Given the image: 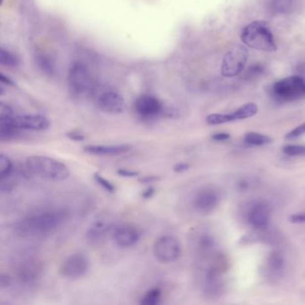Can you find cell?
Returning <instances> with one entry per match:
<instances>
[{"label": "cell", "instance_id": "16", "mask_svg": "<svg viewBox=\"0 0 305 305\" xmlns=\"http://www.w3.org/2000/svg\"><path fill=\"white\" fill-rule=\"evenodd\" d=\"M14 110L7 104L1 103L0 106V140L2 141H12L16 139L20 133L14 123Z\"/></svg>", "mask_w": 305, "mask_h": 305}, {"label": "cell", "instance_id": "35", "mask_svg": "<svg viewBox=\"0 0 305 305\" xmlns=\"http://www.w3.org/2000/svg\"><path fill=\"white\" fill-rule=\"evenodd\" d=\"M12 284V278L9 275L5 273H1L0 275V287L1 289H5L9 287Z\"/></svg>", "mask_w": 305, "mask_h": 305}, {"label": "cell", "instance_id": "38", "mask_svg": "<svg viewBox=\"0 0 305 305\" xmlns=\"http://www.w3.org/2000/svg\"><path fill=\"white\" fill-rule=\"evenodd\" d=\"M190 168V165L188 163H184V162H181V163H178L174 167V171L176 173H183L184 171H186Z\"/></svg>", "mask_w": 305, "mask_h": 305}, {"label": "cell", "instance_id": "17", "mask_svg": "<svg viewBox=\"0 0 305 305\" xmlns=\"http://www.w3.org/2000/svg\"><path fill=\"white\" fill-rule=\"evenodd\" d=\"M115 227L116 225L108 218L96 219L87 230V240L92 245H99L112 235Z\"/></svg>", "mask_w": 305, "mask_h": 305}, {"label": "cell", "instance_id": "40", "mask_svg": "<svg viewBox=\"0 0 305 305\" xmlns=\"http://www.w3.org/2000/svg\"><path fill=\"white\" fill-rule=\"evenodd\" d=\"M157 180H159V178L150 176V177H143V178H140L139 182L142 183H150L155 182Z\"/></svg>", "mask_w": 305, "mask_h": 305}, {"label": "cell", "instance_id": "21", "mask_svg": "<svg viewBox=\"0 0 305 305\" xmlns=\"http://www.w3.org/2000/svg\"><path fill=\"white\" fill-rule=\"evenodd\" d=\"M287 268L286 256L281 250H274L269 253L266 261V269L272 278L282 277Z\"/></svg>", "mask_w": 305, "mask_h": 305}, {"label": "cell", "instance_id": "27", "mask_svg": "<svg viewBox=\"0 0 305 305\" xmlns=\"http://www.w3.org/2000/svg\"><path fill=\"white\" fill-rule=\"evenodd\" d=\"M0 63L8 67H15L19 64V60L9 50L1 48L0 50Z\"/></svg>", "mask_w": 305, "mask_h": 305}, {"label": "cell", "instance_id": "23", "mask_svg": "<svg viewBox=\"0 0 305 305\" xmlns=\"http://www.w3.org/2000/svg\"><path fill=\"white\" fill-rule=\"evenodd\" d=\"M244 141L247 145L259 147L269 144L272 141V139L260 132H249L244 137Z\"/></svg>", "mask_w": 305, "mask_h": 305}, {"label": "cell", "instance_id": "1", "mask_svg": "<svg viewBox=\"0 0 305 305\" xmlns=\"http://www.w3.org/2000/svg\"><path fill=\"white\" fill-rule=\"evenodd\" d=\"M65 209H50L27 215L14 225V231L21 237H44L56 232L69 219Z\"/></svg>", "mask_w": 305, "mask_h": 305}, {"label": "cell", "instance_id": "20", "mask_svg": "<svg viewBox=\"0 0 305 305\" xmlns=\"http://www.w3.org/2000/svg\"><path fill=\"white\" fill-rule=\"evenodd\" d=\"M193 243H194V250L199 259L218 251L217 242L210 233L200 232L197 234V236L193 239Z\"/></svg>", "mask_w": 305, "mask_h": 305}, {"label": "cell", "instance_id": "3", "mask_svg": "<svg viewBox=\"0 0 305 305\" xmlns=\"http://www.w3.org/2000/svg\"><path fill=\"white\" fill-rule=\"evenodd\" d=\"M241 40L250 49L266 52L277 50V44L269 24L264 21H254L243 29Z\"/></svg>", "mask_w": 305, "mask_h": 305}, {"label": "cell", "instance_id": "10", "mask_svg": "<svg viewBox=\"0 0 305 305\" xmlns=\"http://www.w3.org/2000/svg\"><path fill=\"white\" fill-rule=\"evenodd\" d=\"M270 218V207L264 200H253L247 205L246 221L256 230L264 231L269 228Z\"/></svg>", "mask_w": 305, "mask_h": 305}, {"label": "cell", "instance_id": "31", "mask_svg": "<svg viewBox=\"0 0 305 305\" xmlns=\"http://www.w3.org/2000/svg\"><path fill=\"white\" fill-rule=\"evenodd\" d=\"M93 178H94V180H95L96 183H97L100 186L102 187L106 191L113 193V192H115L116 190H117V189H116V186H115L112 183L110 182V180H108V179H106L105 178H103L100 174H94Z\"/></svg>", "mask_w": 305, "mask_h": 305}, {"label": "cell", "instance_id": "37", "mask_svg": "<svg viewBox=\"0 0 305 305\" xmlns=\"http://www.w3.org/2000/svg\"><path fill=\"white\" fill-rule=\"evenodd\" d=\"M230 137V134L228 132H217L211 136V139L215 141H226L229 140Z\"/></svg>", "mask_w": 305, "mask_h": 305}, {"label": "cell", "instance_id": "11", "mask_svg": "<svg viewBox=\"0 0 305 305\" xmlns=\"http://www.w3.org/2000/svg\"><path fill=\"white\" fill-rule=\"evenodd\" d=\"M220 200L221 195L218 189L206 186L197 191L192 200V205L200 214H210L218 208Z\"/></svg>", "mask_w": 305, "mask_h": 305}, {"label": "cell", "instance_id": "8", "mask_svg": "<svg viewBox=\"0 0 305 305\" xmlns=\"http://www.w3.org/2000/svg\"><path fill=\"white\" fill-rule=\"evenodd\" d=\"M90 269V260L82 252H74L67 256L60 267V275L63 278L74 280L86 275Z\"/></svg>", "mask_w": 305, "mask_h": 305}, {"label": "cell", "instance_id": "2", "mask_svg": "<svg viewBox=\"0 0 305 305\" xmlns=\"http://www.w3.org/2000/svg\"><path fill=\"white\" fill-rule=\"evenodd\" d=\"M25 165L32 175L52 182H62L70 176L68 167L60 160L46 156H31Z\"/></svg>", "mask_w": 305, "mask_h": 305}, {"label": "cell", "instance_id": "13", "mask_svg": "<svg viewBox=\"0 0 305 305\" xmlns=\"http://www.w3.org/2000/svg\"><path fill=\"white\" fill-rule=\"evenodd\" d=\"M96 105L105 113L118 115L123 113L125 109V101L118 91L105 90L96 97Z\"/></svg>", "mask_w": 305, "mask_h": 305}, {"label": "cell", "instance_id": "5", "mask_svg": "<svg viewBox=\"0 0 305 305\" xmlns=\"http://www.w3.org/2000/svg\"><path fill=\"white\" fill-rule=\"evenodd\" d=\"M68 86L71 94L76 98L91 93L93 90V81L85 64L75 62L70 66Z\"/></svg>", "mask_w": 305, "mask_h": 305}, {"label": "cell", "instance_id": "36", "mask_svg": "<svg viewBox=\"0 0 305 305\" xmlns=\"http://www.w3.org/2000/svg\"><path fill=\"white\" fill-rule=\"evenodd\" d=\"M66 136L70 140L74 141H82L85 140V136L82 134V132L78 131H71L66 133Z\"/></svg>", "mask_w": 305, "mask_h": 305}, {"label": "cell", "instance_id": "28", "mask_svg": "<svg viewBox=\"0 0 305 305\" xmlns=\"http://www.w3.org/2000/svg\"><path fill=\"white\" fill-rule=\"evenodd\" d=\"M265 73V67L263 64H254L250 65L245 73L244 74V79L245 80H254Z\"/></svg>", "mask_w": 305, "mask_h": 305}, {"label": "cell", "instance_id": "6", "mask_svg": "<svg viewBox=\"0 0 305 305\" xmlns=\"http://www.w3.org/2000/svg\"><path fill=\"white\" fill-rule=\"evenodd\" d=\"M248 56L245 46L238 44L228 50L221 65V73L224 77H235L241 73L245 67Z\"/></svg>", "mask_w": 305, "mask_h": 305}, {"label": "cell", "instance_id": "30", "mask_svg": "<svg viewBox=\"0 0 305 305\" xmlns=\"http://www.w3.org/2000/svg\"><path fill=\"white\" fill-rule=\"evenodd\" d=\"M37 61H38L39 66L41 67L43 72H45V73L51 74L55 72V66L49 58L43 55L39 56L37 58Z\"/></svg>", "mask_w": 305, "mask_h": 305}, {"label": "cell", "instance_id": "26", "mask_svg": "<svg viewBox=\"0 0 305 305\" xmlns=\"http://www.w3.org/2000/svg\"><path fill=\"white\" fill-rule=\"evenodd\" d=\"M259 184V181L256 178L244 177L237 179L235 183V187L238 191H248L254 189Z\"/></svg>", "mask_w": 305, "mask_h": 305}, {"label": "cell", "instance_id": "15", "mask_svg": "<svg viewBox=\"0 0 305 305\" xmlns=\"http://www.w3.org/2000/svg\"><path fill=\"white\" fill-rule=\"evenodd\" d=\"M111 236L120 248H131L141 240V232L136 226L124 223L117 225Z\"/></svg>", "mask_w": 305, "mask_h": 305}, {"label": "cell", "instance_id": "12", "mask_svg": "<svg viewBox=\"0 0 305 305\" xmlns=\"http://www.w3.org/2000/svg\"><path fill=\"white\" fill-rule=\"evenodd\" d=\"M258 112V107L255 103L249 102L244 105L242 106L239 109L235 110L231 113L227 114H219L214 113L210 114L206 118V121L210 125H218L222 123L234 122L237 120H244V119H250L251 117L255 116Z\"/></svg>", "mask_w": 305, "mask_h": 305}, {"label": "cell", "instance_id": "41", "mask_svg": "<svg viewBox=\"0 0 305 305\" xmlns=\"http://www.w3.org/2000/svg\"><path fill=\"white\" fill-rule=\"evenodd\" d=\"M0 77H1V82H5V83L8 84V85H14V82L9 77L5 76L3 73H1Z\"/></svg>", "mask_w": 305, "mask_h": 305}, {"label": "cell", "instance_id": "24", "mask_svg": "<svg viewBox=\"0 0 305 305\" xmlns=\"http://www.w3.org/2000/svg\"><path fill=\"white\" fill-rule=\"evenodd\" d=\"M162 298V290L160 287H153L141 297L140 304L142 305H160Z\"/></svg>", "mask_w": 305, "mask_h": 305}, {"label": "cell", "instance_id": "4", "mask_svg": "<svg viewBox=\"0 0 305 305\" xmlns=\"http://www.w3.org/2000/svg\"><path fill=\"white\" fill-rule=\"evenodd\" d=\"M269 94L275 101L288 103L305 99V79L293 75L274 82L269 88Z\"/></svg>", "mask_w": 305, "mask_h": 305}, {"label": "cell", "instance_id": "7", "mask_svg": "<svg viewBox=\"0 0 305 305\" xmlns=\"http://www.w3.org/2000/svg\"><path fill=\"white\" fill-rule=\"evenodd\" d=\"M43 264L34 256H23L14 263V274L20 283L32 285L36 283L42 275Z\"/></svg>", "mask_w": 305, "mask_h": 305}, {"label": "cell", "instance_id": "19", "mask_svg": "<svg viewBox=\"0 0 305 305\" xmlns=\"http://www.w3.org/2000/svg\"><path fill=\"white\" fill-rule=\"evenodd\" d=\"M132 146L126 143L119 144H91L83 147V150L96 156H119L127 153L132 150Z\"/></svg>", "mask_w": 305, "mask_h": 305}, {"label": "cell", "instance_id": "32", "mask_svg": "<svg viewBox=\"0 0 305 305\" xmlns=\"http://www.w3.org/2000/svg\"><path fill=\"white\" fill-rule=\"evenodd\" d=\"M304 134H305V122L301 123L296 128H294L290 132H287V134L285 135V139L288 140V141L295 140V139H297L299 137L303 136Z\"/></svg>", "mask_w": 305, "mask_h": 305}, {"label": "cell", "instance_id": "9", "mask_svg": "<svg viewBox=\"0 0 305 305\" xmlns=\"http://www.w3.org/2000/svg\"><path fill=\"white\" fill-rule=\"evenodd\" d=\"M182 252L180 242L172 236L158 238L153 245V254L161 263H172L179 259Z\"/></svg>", "mask_w": 305, "mask_h": 305}, {"label": "cell", "instance_id": "22", "mask_svg": "<svg viewBox=\"0 0 305 305\" xmlns=\"http://www.w3.org/2000/svg\"><path fill=\"white\" fill-rule=\"evenodd\" d=\"M268 6L274 14H289L295 8V0H269Z\"/></svg>", "mask_w": 305, "mask_h": 305}, {"label": "cell", "instance_id": "14", "mask_svg": "<svg viewBox=\"0 0 305 305\" xmlns=\"http://www.w3.org/2000/svg\"><path fill=\"white\" fill-rule=\"evenodd\" d=\"M134 111L141 119L152 120L164 113V107L154 96L142 95L134 102Z\"/></svg>", "mask_w": 305, "mask_h": 305}, {"label": "cell", "instance_id": "39", "mask_svg": "<svg viewBox=\"0 0 305 305\" xmlns=\"http://www.w3.org/2000/svg\"><path fill=\"white\" fill-rule=\"evenodd\" d=\"M154 193H155V189L153 187H149L148 189H146L145 191L142 192L141 196L144 199H150L152 196L154 195Z\"/></svg>", "mask_w": 305, "mask_h": 305}, {"label": "cell", "instance_id": "29", "mask_svg": "<svg viewBox=\"0 0 305 305\" xmlns=\"http://www.w3.org/2000/svg\"><path fill=\"white\" fill-rule=\"evenodd\" d=\"M283 152L290 157L305 156V145L303 144H289L283 147Z\"/></svg>", "mask_w": 305, "mask_h": 305}, {"label": "cell", "instance_id": "34", "mask_svg": "<svg viewBox=\"0 0 305 305\" xmlns=\"http://www.w3.org/2000/svg\"><path fill=\"white\" fill-rule=\"evenodd\" d=\"M289 221L293 224H305V212H298V213L292 214L289 217Z\"/></svg>", "mask_w": 305, "mask_h": 305}, {"label": "cell", "instance_id": "18", "mask_svg": "<svg viewBox=\"0 0 305 305\" xmlns=\"http://www.w3.org/2000/svg\"><path fill=\"white\" fill-rule=\"evenodd\" d=\"M14 123L20 130L41 132L50 127L49 119L40 114L20 115L14 117Z\"/></svg>", "mask_w": 305, "mask_h": 305}, {"label": "cell", "instance_id": "25", "mask_svg": "<svg viewBox=\"0 0 305 305\" xmlns=\"http://www.w3.org/2000/svg\"><path fill=\"white\" fill-rule=\"evenodd\" d=\"M14 166L9 157L2 153L0 155V180L8 178L14 172Z\"/></svg>", "mask_w": 305, "mask_h": 305}, {"label": "cell", "instance_id": "33", "mask_svg": "<svg viewBox=\"0 0 305 305\" xmlns=\"http://www.w3.org/2000/svg\"><path fill=\"white\" fill-rule=\"evenodd\" d=\"M117 174L120 176V177H123V178H136L139 176V172L134 171V170H130V169H119L117 171Z\"/></svg>", "mask_w": 305, "mask_h": 305}]
</instances>
